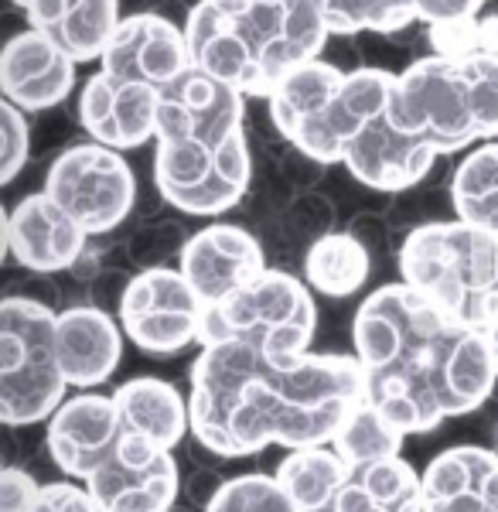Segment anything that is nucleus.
I'll return each instance as SVG.
<instances>
[{
	"mask_svg": "<svg viewBox=\"0 0 498 512\" xmlns=\"http://www.w3.org/2000/svg\"><path fill=\"white\" fill-rule=\"evenodd\" d=\"M205 512H297V509L290 506V499L273 475L246 472L226 478V485H222Z\"/></svg>",
	"mask_w": 498,
	"mask_h": 512,
	"instance_id": "31",
	"label": "nucleus"
},
{
	"mask_svg": "<svg viewBox=\"0 0 498 512\" xmlns=\"http://www.w3.org/2000/svg\"><path fill=\"white\" fill-rule=\"evenodd\" d=\"M372 274V253L345 229L328 233L304 253V284L321 297L345 301L362 291Z\"/></svg>",
	"mask_w": 498,
	"mask_h": 512,
	"instance_id": "26",
	"label": "nucleus"
},
{
	"mask_svg": "<svg viewBox=\"0 0 498 512\" xmlns=\"http://www.w3.org/2000/svg\"><path fill=\"white\" fill-rule=\"evenodd\" d=\"M396 72L376 65L348 69L338 96L342 164L372 192L400 195L434 171L441 154L427 140L406 134L393 117Z\"/></svg>",
	"mask_w": 498,
	"mask_h": 512,
	"instance_id": "7",
	"label": "nucleus"
},
{
	"mask_svg": "<svg viewBox=\"0 0 498 512\" xmlns=\"http://www.w3.org/2000/svg\"><path fill=\"white\" fill-rule=\"evenodd\" d=\"M79 65L35 28H21L0 48V93L21 113H45L72 96Z\"/></svg>",
	"mask_w": 498,
	"mask_h": 512,
	"instance_id": "19",
	"label": "nucleus"
},
{
	"mask_svg": "<svg viewBox=\"0 0 498 512\" xmlns=\"http://www.w3.org/2000/svg\"><path fill=\"white\" fill-rule=\"evenodd\" d=\"M209 304L178 267L144 270L134 277L120 308V328L140 352L174 355L202 342Z\"/></svg>",
	"mask_w": 498,
	"mask_h": 512,
	"instance_id": "12",
	"label": "nucleus"
},
{
	"mask_svg": "<svg viewBox=\"0 0 498 512\" xmlns=\"http://www.w3.org/2000/svg\"><path fill=\"white\" fill-rule=\"evenodd\" d=\"M134 270H123V267H103L99 274L89 280L86 287V304L89 308H99L106 315L120 318V308L127 301V291L134 284Z\"/></svg>",
	"mask_w": 498,
	"mask_h": 512,
	"instance_id": "35",
	"label": "nucleus"
},
{
	"mask_svg": "<svg viewBox=\"0 0 498 512\" xmlns=\"http://www.w3.org/2000/svg\"><path fill=\"white\" fill-rule=\"evenodd\" d=\"M393 117L437 154L498 140V55H423L396 72Z\"/></svg>",
	"mask_w": 498,
	"mask_h": 512,
	"instance_id": "5",
	"label": "nucleus"
},
{
	"mask_svg": "<svg viewBox=\"0 0 498 512\" xmlns=\"http://www.w3.org/2000/svg\"><path fill=\"white\" fill-rule=\"evenodd\" d=\"M427 41L437 55H498V0H492L478 18L427 28Z\"/></svg>",
	"mask_w": 498,
	"mask_h": 512,
	"instance_id": "32",
	"label": "nucleus"
},
{
	"mask_svg": "<svg viewBox=\"0 0 498 512\" xmlns=\"http://www.w3.org/2000/svg\"><path fill=\"white\" fill-rule=\"evenodd\" d=\"M318 512H342V509H335V506H325V509H318Z\"/></svg>",
	"mask_w": 498,
	"mask_h": 512,
	"instance_id": "46",
	"label": "nucleus"
},
{
	"mask_svg": "<svg viewBox=\"0 0 498 512\" xmlns=\"http://www.w3.org/2000/svg\"><path fill=\"white\" fill-rule=\"evenodd\" d=\"M400 280L464 328L498 321V236L461 219L423 222L403 236Z\"/></svg>",
	"mask_w": 498,
	"mask_h": 512,
	"instance_id": "6",
	"label": "nucleus"
},
{
	"mask_svg": "<svg viewBox=\"0 0 498 512\" xmlns=\"http://www.w3.org/2000/svg\"><path fill=\"white\" fill-rule=\"evenodd\" d=\"M188 239H192V233L178 219H157L137 226L127 236L123 250H127V260L137 267V274H144V270H164L181 263Z\"/></svg>",
	"mask_w": 498,
	"mask_h": 512,
	"instance_id": "30",
	"label": "nucleus"
},
{
	"mask_svg": "<svg viewBox=\"0 0 498 512\" xmlns=\"http://www.w3.org/2000/svg\"><path fill=\"white\" fill-rule=\"evenodd\" d=\"M123 0H24L21 14L28 28L52 38L76 65L99 62L110 45Z\"/></svg>",
	"mask_w": 498,
	"mask_h": 512,
	"instance_id": "22",
	"label": "nucleus"
},
{
	"mask_svg": "<svg viewBox=\"0 0 498 512\" xmlns=\"http://www.w3.org/2000/svg\"><path fill=\"white\" fill-rule=\"evenodd\" d=\"M164 89L144 86V82L116 79L99 69L86 79L76 103L79 127L89 140L113 151H134L157 137V113H161Z\"/></svg>",
	"mask_w": 498,
	"mask_h": 512,
	"instance_id": "16",
	"label": "nucleus"
},
{
	"mask_svg": "<svg viewBox=\"0 0 498 512\" xmlns=\"http://www.w3.org/2000/svg\"><path fill=\"white\" fill-rule=\"evenodd\" d=\"M86 489L99 512H171L181 492V472L168 448L123 431Z\"/></svg>",
	"mask_w": 498,
	"mask_h": 512,
	"instance_id": "13",
	"label": "nucleus"
},
{
	"mask_svg": "<svg viewBox=\"0 0 498 512\" xmlns=\"http://www.w3.org/2000/svg\"><path fill=\"white\" fill-rule=\"evenodd\" d=\"M89 236H106L120 229L137 209V175L120 151L96 140L69 144L48 164L45 188Z\"/></svg>",
	"mask_w": 498,
	"mask_h": 512,
	"instance_id": "10",
	"label": "nucleus"
},
{
	"mask_svg": "<svg viewBox=\"0 0 498 512\" xmlns=\"http://www.w3.org/2000/svg\"><path fill=\"white\" fill-rule=\"evenodd\" d=\"M113 400L127 434L154 441L168 451L185 444V437L192 434L188 396H181L168 379H157V376L127 379V383H120L113 390Z\"/></svg>",
	"mask_w": 498,
	"mask_h": 512,
	"instance_id": "23",
	"label": "nucleus"
},
{
	"mask_svg": "<svg viewBox=\"0 0 498 512\" xmlns=\"http://www.w3.org/2000/svg\"><path fill=\"white\" fill-rule=\"evenodd\" d=\"M28 512H99L96 499L86 485L76 482H48L41 485Z\"/></svg>",
	"mask_w": 498,
	"mask_h": 512,
	"instance_id": "36",
	"label": "nucleus"
},
{
	"mask_svg": "<svg viewBox=\"0 0 498 512\" xmlns=\"http://www.w3.org/2000/svg\"><path fill=\"white\" fill-rule=\"evenodd\" d=\"M0 185H11L31 161V123L14 103H0Z\"/></svg>",
	"mask_w": 498,
	"mask_h": 512,
	"instance_id": "34",
	"label": "nucleus"
},
{
	"mask_svg": "<svg viewBox=\"0 0 498 512\" xmlns=\"http://www.w3.org/2000/svg\"><path fill=\"white\" fill-rule=\"evenodd\" d=\"M178 270L202 294V301L215 308L267 270V253L243 222L215 219L212 226H202L198 233H192Z\"/></svg>",
	"mask_w": 498,
	"mask_h": 512,
	"instance_id": "17",
	"label": "nucleus"
},
{
	"mask_svg": "<svg viewBox=\"0 0 498 512\" xmlns=\"http://www.w3.org/2000/svg\"><path fill=\"white\" fill-rule=\"evenodd\" d=\"M277 168H280V175L287 178V185L294 188L297 195L318 192V185L328 175V164H321L318 158H311V154L297 151V147H287V151L280 154Z\"/></svg>",
	"mask_w": 498,
	"mask_h": 512,
	"instance_id": "37",
	"label": "nucleus"
},
{
	"mask_svg": "<svg viewBox=\"0 0 498 512\" xmlns=\"http://www.w3.org/2000/svg\"><path fill=\"white\" fill-rule=\"evenodd\" d=\"M348 69L331 59H314L297 65L280 79L267 99L270 123L287 147L311 154L321 164H342L338 140V96H342Z\"/></svg>",
	"mask_w": 498,
	"mask_h": 512,
	"instance_id": "11",
	"label": "nucleus"
},
{
	"mask_svg": "<svg viewBox=\"0 0 498 512\" xmlns=\"http://www.w3.org/2000/svg\"><path fill=\"white\" fill-rule=\"evenodd\" d=\"M181 28L198 72L253 99H270L297 65L325 59L331 41L314 0H198Z\"/></svg>",
	"mask_w": 498,
	"mask_h": 512,
	"instance_id": "4",
	"label": "nucleus"
},
{
	"mask_svg": "<svg viewBox=\"0 0 498 512\" xmlns=\"http://www.w3.org/2000/svg\"><path fill=\"white\" fill-rule=\"evenodd\" d=\"M338 212H335V202L321 192H304V195H294V202L284 209V216L277 219V229L280 236L287 239L290 246H301L304 243V253L311 250L318 239H325L328 233H338Z\"/></svg>",
	"mask_w": 498,
	"mask_h": 512,
	"instance_id": "33",
	"label": "nucleus"
},
{
	"mask_svg": "<svg viewBox=\"0 0 498 512\" xmlns=\"http://www.w3.org/2000/svg\"><path fill=\"white\" fill-rule=\"evenodd\" d=\"M41 485L18 465H4L0 472V512H28Z\"/></svg>",
	"mask_w": 498,
	"mask_h": 512,
	"instance_id": "39",
	"label": "nucleus"
},
{
	"mask_svg": "<svg viewBox=\"0 0 498 512\" xmlns=\"http://www.w3.org/2000/svg\"><path fill=\"white\" fill-rule=\"evenodd\" d=\"M192 441L215 458L331 444L362 400L355 355H277L246 338L202 345L188 369Z\"/></svg>",
	"mask_w": 498,
	"mask_h": 512,
	"instance_id": "1",
	"label": "nucleus"
},
{
	"mask_svg": "<svg viewBox=\"0 0 498 512\" xmlns=\"http://www.w3.org/2000/svg\"><path fill=\"white\" fill-rule=\"evenodd\" d=\"M256 178L246 134V96L192 69L161 93L154 137L157 195L188 216H222Z\"/></svg>",
	"mask_w": 498,
	"mask_h": 512,
	"instance_id": "3",
	"label": "nucleus"
},
{
	"mask_svg": "<svg viewBox=\"0 0 498 512\" xmlns=\"http://www.w3.org/2000/svg\"><path fill=\"white\" fill-rule=\"evenodd\" d=\"M314 332H318V308L311 287L287 270L267 267L253 284L209 308L198 345L246 338L277 355H304L311 352Z\"/></svg>",
	"mask_w": 498,
	"mask_h": 512,
	"instance_id": "9",
	"label": "nucleus"
},
{
	"mask_svg": "<svg viewBox=\"0 0 498 512\" xmlns=\"http://www.w3.org/2000/svg\"><path fill=\"white\" fill-rule=\"evenodd\" d=\"M58 311L24 294L0 301V420L28 427L52 420L65 403V373L58 362Z\"/></svg>",
	"mask_w": 498,
	"mask_h": 512,
	"instance_id": "8",
	"label": "nucleus"
},
{
	"mask_svg": "<svg viewBox=\"0 0 498 512\" xmlns=\"http://www.w3.org/2000/svg\"><path fill=\"white\" fill-rule=\"evenodd\" d=\"M403 441L406 437L396 431L393 424H386L362 396L359 407L345 417L342 431L335 434L331 448L342 454L348 468H362V465H372V461L396 458V454L403 451Z\"/></svg>",
	"mask_w": 498,
	"mask_h": 512,
	"instance_id": "29",
	"label": "nucleus"
},
{
	"mask_svg": "<svg viewBox=\"0 0 498 512\" xmlns=\"http://www.w3.org/2000/svg\"><path fill=\"white\" fill-rule=\"evenodd\" d=\"M454 219L498 236V140L475 147L451 175Z\"/></svg>",
	"mask_w": 498,
	"mask_h": 512,
	"instance_id": "28",
	"label": "nucleus"
},
{
	"mask_svg": "<svg viewBox=\"0 0 498 512\" xmlns=\"http://www.w3.org/2000/svg\"><path fill=\"white\" fill-rule=\"evenodd\" d=\"M89 250V233L48 192L24 195L4 212V260L28 274H69Z\"/></svg>",
	"mask_w": 498,
	"mask_h": 512,
	"instance_id": "15",
	"label": "nucleus"
},
{
	"mask_svg": "<svg viewBox=\"0 0 498 512\" xmlns=\"http://www.w3.org/2000/svg\"><path fill=\"white\" fill-rule=\"evenodd\" d=\"M352 345L365 403L403 437L475 414L495 396L485 335L447 318L403 280L376 287L359 304Z\"/></svg>",
	"mask_w": 498,
	"mask_h": 512,
	"instance_id": "2",
	"label": "nucleus"
},
{
	"mask_svg": "<svg viewBox=\"0 0 498 512\" xmlns=\"http://www.w3.org/2000/svg\"><path fill=\"white\" fill-rule=\"evenodd\" d=\"M348 475H352V468L345 465V458L331 444L287 451L280 465L273 468V478H277V485L297 512H318L331 506V499L342 492Z\"/></svg>",
	"mask_w": 498,
	"mask_h": 512,
	"instance_id": "25",
	"label": "nucleus"
},
{
	"mask_svg": "<svg viewBox=\"0 0 498 512\" xmlns=\"http://www.w3.org/2000/svg\"><path fill=\"white\" fill-rule=\"evenodd\" d=\"M226 485V478L219 475V468H192L185 482V495L192 499V506L209 509V502L219 495V489Z\"/></svg>",
	"mask_w": 498,
	"mask_h": 512,
	"instance_id": "41",
	"label": "nucleus"
},
{
	"mask_svg": "<svg viewBox=\"0 0 498 512\" xmlns=\"http://www.w3.org/2000/svg\"><path fill=\"white\" fill-rule=\"evenodd\" d=\"M331 38H352L362 31L383 35L396 45L410 41V28L420 21L417 0H314Z\"/></svg>",
	"mask_w": 498,
	"mask_h": 512,
	"instance_id": "27",
	"label": "nucleus"
},
{
	"mask_svg": "<svg viewBox=\"0 0 498 512\" xmlns=\"http://www.w3.org/2000/svg\"><path fill=\"white\" fill-rule=\"evenodd\" d=\"M423 512H498V451L451 444L423 468Z\"/></svg>",
	"mask_w": 498,
	"mask_h": 512,
	"instance_id": "20",
	"label": "nucleus"
},
{
	"mask_svg": "<svg viewBox=\"0 0 498 512\" xmlns=\"http://www.w3.org/2000/svg\"><path fill=\"white\" fill-rule=\"evenodd\" d=\"M212 4H239V0H212Z\"/></svg>",
	"mask_w": 498,
	"mask_h": 512,
	"instance_id": "45",
	"label": "nucleus"
},
{
	"mask_svg": "<svg viewBox=\"0 0 498 512\" xmlns=\"http://www.w3.org/2000/svg\"><path fill=\"white\" fill-rule=\"evenodd\" d=\"M345 233L359 239L369 253H379L389 243V226L379 212H355V216L348 219Z\"/></svg>",
	"mask_w": 498,
	"mask_h": 512,
	"instance_id": "40",
	"label": "nucleus"
},
{
	"mask_svg": "<svg viewBox=\"0 0 498 512\" xmlns=\"http://www.w3.org/2000/svg\"><path fill=\"white\" fill-rule=\"evenodd\" d=\"M123 437L113 393H76L45 424L48 458L62 475L86 485Z\"/></svg>",
	"mask_w": 498,
	"mask_h": 512,
	"instance_id": "18",
	"label": "nucleus"
},
{
	"mask_svg": "<svg viewBox=\"0 0 498 512\" xmlns=\"http://www.w3.org/2000/svg\"><path fill=\"white\" fill-rule=\"evenodd\" d=\"M123 328L120 318L106 315L89 304H69L58 311V362L69 390L93 393L103 383H110L123 359Z\"/></svg>",
	"mask_w": 498,
	"mask_h": 512,
	"instance_id": "21",
	"label": "nucleus"
},
{
	"mask_svg": "<svg viewBox=\"0 0 498 512\" xmlns=\"http://www.w3.org/2000/svg\"><path fill=\"white\" fill-rule=\"evenodd\" d=\"M485 335V342H488V352H492V366H495V376H498V321L488 332H481Z\"/></svg>",
	"mask_w": 498,
	"mask_h": 512,
	"instance_id": "42",
	"label": "nucleus"
},
{
	"mask_svg": "<svg viewBox=\"0 0 498 512\" xmlns=\"http://www.w3.org/2000/svg\"><path fill=\"white\" fill-rule=\"evenodd\" d=\"M331 506L342 512H423V475L400 454L372 461L352 468Z\"/></svg>",
	"mask_w": 498,
	"mask_h": 512,
	"instance_id": "24",
	"label": "nucleus"
},
{
	"mask_svg": "<svg viewBox=\"0 0 498 512\" xmlns=\"http://www.w3.org/2000/svg\"><path fill=\"white\" fill-rule=\"evenodd\" d=\"M99 69L116 79L171 89L195 65L192 52H188L185 28H178L161 11H134L123 14V21L116 24L110 45L99 59Z\"/></svg>",
	"mask_w": 498,
	"mask_h": 512,
	"instance_id": "14",
	"label": "nucleus"
},
{
	"mask_svg": "<svg viewBox=\"0 0 498 512\" xmlns=\"http://www.w3.org/2000/svg\"><path fill=\"white\" fill-rule=\"evenodd\" d=\"M488 4H492V0H417V14L427 28H437V24L478 18Z\"/></svg>",
	"mask_w": 498,
	"mask_h": 512,
	"instance_id": "38",
	"label": "nucleus"
},
{
	"mask_svg": "<svg viewBox=\"0 0 498 512\" xmlns=\"http://www.w3.org/2000/svg\"><path fill=\"white\" fill-rule=\"evenodd\" d=\"M492 448H495V451H498V424H495V427H492Z\"/></svg>",
	"mask_w": 498,
	"mask_h": 512,
	"instance_id": "43",
	"label": "nucleus"
},
{
	"mask_svg": "<svg viewBox=\"0 0 498 512\" xmlns=\"http://www.w3.org/2000/svg\"><path fill=\"white\" fill-rule=\"evenodd\" d=\"M171 512H195V509H188V506H174Z\"/></svg>",
	"mask_w": 498,
	"mask_h": 512,
	"instance_id": "44",
	"label": "nucleus"
},
{
	"mask_svg": "<svg viewBox=\"0 0 498 512\" xmlns=\"http://www.w3.org/2000/svg\"><path fill=\"white\" fill-rule=\"evenodd\" d=\"M11 4H14V7H18V11H21V4H24V0H11Z\"/></svg>",
	"mask_w": 498,
	"mask_h": 512,
	"instance_id": "47",
	"label": "nucleus"
}]
</instances>
